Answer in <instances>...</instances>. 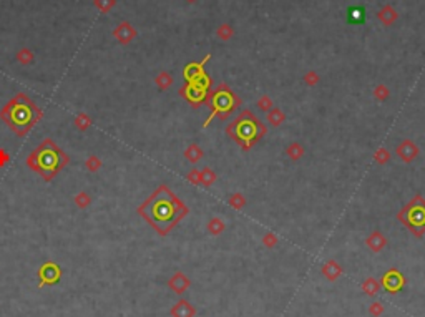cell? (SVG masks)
Masks as SVG:
<instances>
[{
	"label": "cell",
	"mask_w": 425,
	"mask_h": 317,
	"mask_svg": "<svg viewBox=\"0 0 425 317\" xmlns=\"http://www.w3.org/2000/svg\"><path fill=\"white\" fill-rule=\"evenodd\" d=\"M366 246L372 251V253H381V251L387 246V238L381 233V231H372V233L367 236Z\"/></svg>",
	"instance_id": "2e32d148"
},
{
	"label": "cell",
	"mask_w": 425,
	"mask_h": 317,
	"mask_svg": "<svg viewBox=\"0 0 425 317\" xmlns=\"http://www.w3.org/2000/svg\"><path fill=\"white\" fill-rule=\"evenodd\" d=\"M214 181H216V173L210 168V166H205V168L201 169V184H203L205 188H210Z\"/></svg>",
	"instance_id": "83f0119b"
},
{
	"label": "cell",
	"mask_w": 425,
	"mask_h": 317,
	"mask_svg": "<svg viewBox=\"0 0 425 317\" xmlns=\"http://www.w3.org/2000/svg\"><path fill=\"white\" fill-rule=\"evenodd\" d=\"M173 82H175V78H173V75H171L170 72H160L158 75H156V78H155L156 87H158L161 92L168 90L171 85H173Z\"/></svg>",
	"instance_id": "44dd1931"
},
{
	"label": "cell",
	"mask_w": 425,
	"mask_h": 317,
	"mask_svg": "<svg viewBox=\"0 0 425 317\" xmlns=\"http://www.w3.org/2000/svg\"><path fill=\"white\" fill-rule=\"evenodd\" d=\"M227 203H229V206L232 209L241 211L246 206V198H244V194H241V193H232L229 196V201H227Z\"/></svg>",
	"instance_id": "f1b7e54d"
},
{
	"label": "cell",
	"mask_w": 425,
	"mask_h": 317,
	"mask_svg": "<svg viewBox=\"0 0 425 317\" xmlns=\"http://www.w3.org/2000/svg\"><path fill=\"white\" fill-rule=\"evenodd\" d=\"M342 273H344L342 266L339 264L336 259H329L327 263H324L322 268H321V274L329 281V283H334V281H337L342 276Z\"/></svg>",
	"instance_id": "5bb4252c"
},
{
	"label": "cell",
	"mask_w": 425,
	"mask_h": 317,
	"mask_svg": "<svg viewBox=\"0 0 425 317\" xmlns=\"http://www.w3.org/2000/svg\"><path fill=\"white\" fill-rule=\"evenodd\" d=\"M262 244L266 246V248H274V246H277V243H279V239H277V236L274 233H266L264 236H262Z\"/></svg>",
	"instance_id": "e575fe53"
},
{
	"label": "cell",
	"mask_w": 425,
	"mask_h": 317,
	"mask_svg": "<svg viewBox=\"0 0 425 317\" xmlns=\"http://www.w3.org/2000/svg\"><path fill=\"white\" fill-rule=\"evenodd\" d=\"M212 88V78L208 73H203L193 82H185L183 87L180 88V97L185 98L193 108H200L206 102L208 95Z\"/></svg>",
	"instance_id": "52a82bcc"
},
{
	"label": "cell",
	"mask_w": 425,
	"mask_h": 317,
	"mask_svg": "<svg viewBox=\"0 0 425 317\" xmlns=\"http://www.w3.org/2000/svg\"><path fill=\"white\" fill-rule=\"evenodd\" d=\"M171 317H195L196 316V308L191 306L190 301L180 299L170 311Z\"/></svg>",
	"instance_id": "9a60e30c"
},
{
	"label": "cell",
	"mask_w": 425,
	"mask_h": 317,
	"mask_svg": "<svg viewBox=\"0 0 425 317\" xmlns=\"http://www.w3.org/2000/svg\"><path fill=\"white\" fill-rule=\"evenodd\" d=\"M206 107L211 110L208 120L203 123V128L210 127L216 118L227 120L237 108L242 105V100L232 92L227 83H219L214 90H211L206 98Z\"/></svg>",
	"instance_id": "5b68a950"
},
{
	"label": "cell",
	"mask_w": 425,
	"mask_h": 317,
	"mask_svg": "<svg viewBox=\"0 0 425 317\" xmlns=\"http://www.w3.org/2000/svg\"><path fill=\"white\" fill-rule=\"evenodd\" d=\"M206 229L212 236H219L226 231V223L221 218H211L208 221V224H206Z\"/></svg>",
	"instance_id": "ffe728a7"
},
{
	"label": "cell",
	"mask_w": 425,
	"mask_h": 317,
	"mask_svg": "<svg viewBox=\"0 0 425 317\" xmlns=\"http://www.w3.org/2000/svg\"><path fill=\"white\" fill-rule=\"evenodd\" d=\"M406 283H407L406 276H404L399 269L392 268V269H389L387 273L382 276V279H381V288L386 289L389 294H397L399 291L404 289Z\"/></svg>",
	"instance_id": "9c48e42d"
},
{
	"label": "cell",
	"mask_w": 425,
	"mask_h": 317,
	"mask_svg": "<svg viewBox=\"0 0 425 317\" xmlns=\"http://www.w3.org/2000/svg\"><path fill=\"white\" fill-rule=\"evenodd\" d=\"M377 18L381 20L382 25L391 27L392 23H396L399 20V12L392 7V5H384V7L377 12Z\"/></svg>",
	"instance_id": "e0dca14e"
},
{
	"label": "cell",
	"mask_w": 425,
	"mask_h": 317,
	"mask_svg": "<svg viewBox=\"0 0 425 317\" xmlns=\"http://www.w3.org/2000/svg\"><path fill=\"white\" fill-rule=\"evenodd\" d=\"M186 179H188V183H191L193 186L201 184V171L196 169V168H193L188 174H186Z\"/></svg>",
	"instance_id": "d590c367"
},
{
	"label": "cell",
	"mask_w": 425,
	"mask_h": 317,
	"mask_svg": "<svg viewBox=\"0 0 425 317\" xmlns=\"http://www.w3.org/2000/svg\"><path fill=\"white\" fill-rule=\"evenodd\" d=\"M266 125L249 108L241 110L239 115L226 127L227 138H231L232 142L239 145L244 152H249L261 138L266 137Z\"/></svg>",
	"instance_id": "277c9868"
},
{
	"label": "cell",
	"mask_w": 425,
	"mask_h": 317,
	"mask_svg": "<svg viewBox=\"0 0 425 317\" xmlns=\"http://www.w3.org/2000/svg\"><path fill=\"white\" fill-rule=\"evenodd\" d=\"M68 163L70 157L52 138H45L27 158L28 168L42 176L47 183H50Z\"/></svg>",
	"instance_id": "3957f363"
},
{
	"label": "cell",
	"mask_w": 425,
	"mask_h": 317,
	"mask_svg": "<svg viewBox=\"0 0 425 317\" xmlns=\"http://www.w3.org/2000/svg\"><path fill=\"white\" fill-rule=\"evenodd\" d=\"M389 159H391V153H389L387 148L381 147L376 153H374V161H376L377 164H387Z\"/></svg>",
	"instance_id": "f546056e"
},
{
	"label": "cell",
	"mask_w": 425,
	"mask_h": 317,
	"mask_svg": "<svg viewBox=\"0 0 425 317\" xmlns=\"http://www.w3.org/2000/svg\"><path fill=\"white\" fill-rule=\"evenodd\" d=\"M186 2H188V3H195V2H198V0H186Z\"/></svg>",
	"instance_id": "ab89813d"
},
{
	"label": "cell",
	"mask_w": 425,
	"mask_h": 317,
	"mask_svg": "<svg viewBox=\"0 0 425 317\" xmlns=\"http://www.w3.org/2000/svg\"><path fill=\"white\" fill-rule=\"evenodd\" d=\"M304 153H306L304 147H302L301 143H297V142L291 143L289 147L286 148V155H287V157H289L292 161H299L302 157H304Z\"/></svg>",
	"instance_id": "603a6c76"
},
{
	"label": "cell",
	"mask_w": 425,
	"mask_h": 317,
	"mask_svg": "<svg viewBox=\"0 0 425 317\" xmlns=\"http://www.w3.org/2000/svg\"><path fill=\"white\" fill-rule=\"evenodd\" d=\"M38 276V289L45 288V286H53L57 284L60 278H62V269L57 263L53 261H47L40 266V269L37 271Z\"/></svg>",
	"instance_id": "ba28073f"
},
{
	"label": "cell",
	"mask_w": 425,
	"mask_h": 317,
	"mask_svg": "<svg viewBox=\"0 0 425 317\" xmlns=\"http://www.w3.org/2000/svg\"><path fill=\"white\" fill-rule=\"evenodd\" d=\"M10 161V155L5 152L3 148H0V168H3V166H7Z\"/></svg>",
	"instance_id": "f35d334b"
},
{
	"label": "cell",
	"mask_w": 425,
	"mask_h": 317,
	"mask_svg": "<svg viewBox=\"0 0 425 317\" xmlns=\"http://www.w3.org/2000/svg\"><path fill=\"white\" fill-rule=\"evenodd\" d=\"M73 201H75V204H77V208H80V209H87L90 204H92V196H90L87 191H80V193H77L75 194V198H73Z\"/></svg>",
	"instance_id": "4316f807"
},
{
	"label": "cell",
	"mask_w": 425,
	"mask_h": 317,
	"mask_svg": "<svg viewBox=\"0 0 425 317\" xmlns=\"http://www.w3.org/2000/svg\"><path fill=\"white\" fill-rule=\"evenodd\" d=\"M384 313H386V308H384L382 303H372L369 306V314L372 317H381Z\"/></svg>",
	"instance_id": "8d00e7d4"
},
{
	"label": "cell",
	"mask_w": 425,
	"mask_h": 317,
	"mask_svg": "<svg viewBox=\"0 0 425 317\" xmlns=\"http://www.w3.org/2000/svg\"><path fill=\"white\" fill-rule=\"evenodd\" d=\"M216 37L222 40V42H229V40L234 37V28L229 23H221L219 27L216 28Z\"/></svg>",
	"instance_id": "cb8c5ba5"
},
{
	"label": "cell",
	"mask_w": 425,
	"mask_h": 317,
	"mask_svg": "<svg viewBox=\"0 0 425 317\" xmlns=\"http://www.w3.org/2000/svg\"><path fill=\"white\" fill-rule=\"evenodd\" d=\"M185 158L190 161V163H198V161L203 158V150L200 148V145L191 143L188 148L185 150Z\"/></svg>",
	"instance_id": "7402d4cb"
},
{
	"label": "cell",
	"mask_w": 425,
	"mask_h": 317,
	"mask_svg": "<svg viewBox=\"0 0 425 317\" xmlns=\"http://www.w3.org/2000/svg\"><path fill=\"white\" fill-rule=\"evenodd\" d=\"M211 60V53H208L206 57L201 60V62H191L185 67L183 70V77H185V82H193L198 77H201L206 70H205V65L208 63Z\"/></svg>",
	"instance_id": "4fadbf2b"
},
{
	"label": "cell",
	"mask_w": 425,
	"mask_h": 317,
	"mask_svg": "<svg viewBox=\"0 0 425 317\" xmlns=\"http://www.w3.org/2000/svg\"><path fill=\"white\" fill-rule=\"evenodd\" d=\"M168 288L173 291L175 294L181 296L191 288V279L185 273H181V271H176V273L168 279Z\"/></svg>",
	"instance_id": "7c38bea8"
},
{
	"label": "cell",
	"mask_w": 425,
	"mask_h": 317,
	"mask_svg": "<svg viewBox=\"0 0 425 317\" xmlns=\"http://www.w3.org/2000/svg\"><path fill=\"white\" fill-rule=\"evenodd\" d=\"M361 289L364 294H367L369 298H374V296L379 294V289H381V283L376 278H367L364 283L361 284Z\"/></svg>",
	"instance_id": "d6986e66"
},
{
	"label": "cell",
	"mask_w": 425,
	"mask_h": 317,
	"mask_svg": "<svg viewBox=\"0 0 425 317\" xmlns=\"http://www.w3.org/2000/svg\"><path fill=\"white\" fill-rule=\"evenodd\" d=\"M42 108H38L37 103L25 93H17L0 110V120L18 138H23L25 135L30 133V130L42 120Z\"/></svg>",
	"instance_id": "7a4b0ae2"
},
{
	"label": "cell",
	"mask_w": 425,
	"mask_h": 317,
	"mask_svg": "<svg viewBox=\"0 0 425 317\" xmlns=\"http://www.w3.org/2000/svg\"><path fill=\"white\" fill-rule=\"evenodd\" d=\"M256 105H257V108L262 110V112H266V113L274 107V105H272V100L267 97V95H262V97L256 102Z\"/></svg>",
	"instance_id": "836d02e7"
},
{
	"label": "cell",
	"mask_w": 425,
	"mask_h": 317,
	"mask_svg": "<svg viewBox=\"0 0 425 317\" xmlns=\"http://www.w3.org/2000/svg\"><path fill=\"white\" fill-rule=\"evenodd\" d=\"M15 57H17V62H18L20 65H25V67H27V65H32L33 60H35L33 52H32L30 48H27V47L20 48Z\"/></svg>",
	"instance_id": "d4e9b609"
},
{
	"label": "cell",
	"mask_w": 425,
	"mask_h": 317,
	"mask_svg": "<svg viewBox=\"0 0 425 317\" xmlns=\"http://www.w3.org/2000/svg\"><path fill=\"white\" fill-rule=\"evenodd\" d=\"M93 3L102 13H108L116 5V0H93Z\"/></svg>",
	"instance_id": "4dcf8cb0"
},
{
	"label": "cell",
	"mask_w": 425,
	"mask_h": 317,
	"mask_svg": "<svg viewBox=\"0 0 425 317\" xmlns=\"http://www.w3.org/2000/svg\"><path fill=\"white\" fill-rule=\"evenodd\" d=\"M397 157L401 158L404 163H412L419 155H421V150L412 140H404V142L399 143V147L396 148Z\"/></svg>",
	"instance_id": "8fae6325"
},
{
	"label": "cell",
	"mask_w": 425,
	"mask_h": 317,
	"mask_svg": "<svg viewBox=\"0 0 425 317\" xmlns=\"http://www.w3.org/2000/svg\"><path fill=\"white\" fill-rule=\"evenodd\" d=\"M102 159H100L98 157H90L87 161H85V168H87L90 173H97V171L102 169Z\"/></svg>",
	"instance_id": "1f68e13d"
},
{
	"label": "cell",
	"mask_w": 425,
	"mask_h": 317,
	"mask_svg": "<svg viewBox=\"0 0 425 317\" xmlns=\"http://www.w3.org/2000/svg\"><path fill=\"white\" fill-rule=\"evenodd\" d=\"M75 128L80 130V132H87V130L92 127V118L88 117L87 113H78L73 120Z\"/></svg>",
	"instance_id": "484cf974"
},
{
	"label": "cell",
	"mask_w": 425,
	"mask_h": 317,
	"mask_svg": "<svg viewBox=\"0 0 425 317\" xmlns=\"http://www.w3.org/2000/svg\"><path fill=\"white\" fill-rule=\"evenodd\" d=\"M111 35H113V38L120 45H130L136 37H138V32H136V28L128 22V20H123V22H120L113 28Z\"/></svg>",
	"instance_id": "30bf717a"
},
{
	"label": "cell",
	"mask_w": 425,
	"mask_h": 317,
	"mask_svg": "<svg viewBox=\"0 0 425 317\" xmlns=\"http://www.w3.org/2000/svg\"><path fill=\"white\" fill-rule=\"evenodd\" d=\"M266 120H267V123H269L272 128H277V127H281V125L286 122V115H284V112H282L281 108L272 107L269 112H267Z\"/></svg>",
	"instance_id": "ac0fdd59"
},
{
	"label": "cell",
	"mask_w": 425,
	"mask_h": 317,
	"mask_svg": "<svg viewBox=\"0 0 425 317\" xmlns=\"http://www.w3.org/2000/svg\"><path fill=\"white\" fill-rule=\"evenodd\" d=\"M397 219L416 236H425V199L422 194H416L404 208L397 213Z\"/></svg>",
	"instance_id": "8992f818"
},
{
	"label": "cell",
	"mask_w": 425,
	"mask_h": 317,
	"mask_svg": "<svg viewBox=\"0 0 425 317\" xmlns=\"http://www.w3.org/2000/svg\"><path fill=\"white\" fill-rule=\"evenodd\" d=\"M136 213L160 236H168L190 214V208L170 189V186L160 184L138 206Z\"/></svg>",
	"instance_id": "6da1fadb"
},
{
	"label": "cell",
	"mask_w": 425,
	"mask_h": 317,
	"mask_svg": "<svg viewBox=\"0 0 425 317\" xmlns=\"http://www.w3.org/2000/svg\"><path fill=\"white\" fill-rule=\"evenodd\" d=\"M389 95H391V92H389V88L386 87V85L381 83L374 88V97H376V100H379V102H386V100L389 98Z\"/></svg>",
	"instance_id": "d6a6232c"
},
{
	"label": "cell",
	"mask_w": 425,
	"mask_h": 317,
	"mask_svg": "<svg viewBox=\"0 0 425 317\" xmlns=\"http://www.w3.org/2000/svg\"><path fill=\"white\" fill-rule=\"evenodd\" d=\"M319 75H317V72H314V70H311V72H307L306 75H304V82H306V85H309V87H316V85L319 83Z\"/></svg>",
	"instance_id": "74e56055"
}]
</instances>
